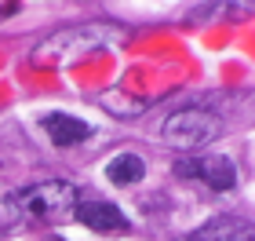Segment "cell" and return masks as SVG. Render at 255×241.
Segmentation results:
<instances>
[{
	"instance_id": "obj_9",
	"label": "cell",
	"mask_w": 255,
	"mask_h": 241,
	"mask_svg": "<svg viewBox=\"0 0 255 241\" xmlns=\"http://www.w3.org/2000/svg\"><path fill=\"white\" fill-rule=\"evenodd\" d=\"M223 15H226V22H245L255 15V0H226Z\"/></svg>"
},
{
	"instance_id": "obj_8",
	"label": "cell",
	"mask_w": 255,
	"mask_h": 241,
	"mask_svg": "<svg viewBox=\"0 0 255 241\" xmlns=\"http://www.w3.org/2000/svg\"><path fill=\"white\" fill-rule=\"evenodd\" d=\"M106 176H110V183H117V187H131V183H138L146 176V161L138 154H117L110 161Z\"/></svg>"
},
{
	"instance_id": "obj_5",
	"label": "cell",
	"mask_w": 255,
	"mask_h": 241,
	"mask_svg": "<svg viewBox=\"0 0 255 241\" xmlns=\"http://www.w3.org/2000/svg\"><path fill=\"white\" fill-rule=\"evenodd\" d=\"M73 216L91 231H102V234H113V231H128V216L117 209V205L102 201V198H77L73 205Z\"/></svg>"
},
{
	"instance_id": "obj_4",
	"label": "cell",
	"mask_w": 255,
	"mask_h": 241,
	"mask_svg": "<svg viewBox=\"0 0 255 241\" xmlns=\"http://www.w3.org/2000/svg\"><path fill=\"white\" fill-rule=\"evenodd\" d=\"M99 40H102V33H99L95 26H73V29H62V33H55L48 44H40L37 62H69V59H77V55L91 51Z\"/></svg>"
},
{
	"instance_id": "obj_7",
	"label": "cell",
	"mask_w": 255,
	"mask_h": 241,
	"mask_svg": "<svg viewBox=\"0 0 255 241\" xmlns=\"http://www.w3.org/2000/svg\"><path fill=\"white\" fill-rule=\"evenodd\" d=\"M40 124L55 146H77L91 135V124H84L80 117H69V113H48Z\"/></svg>"
},
{
	"instance_id": "obj_2",
	"label": "cell",
	"mask_w": 255,
	"mask_h": 241,
	"mask_svg": "<svg viewBox=\"0 0 255 241\" xmlns=\"http://www.w3.org/2000/svg\"><path fill=\"white\" fill-rule=\"evenodd\" d=\"M223 135V121L215 117L212 110L190 106V110H175L164 121V143L182 146V150H197V146H208L212 139Z\"/></svg>"
},
{
	"instance_id": "obj_6",
	"label": "cell",
	"mask_w": 255,
	"mask_h": 241,
	"mask_svg": "<svg viewBox=\"0 0 255 241\" xmlns=\"http://www.w3.org/2000/svg\"><path fill=\"white\" fill-rule=\"evenodd\" d=\"M175 241H255V223L237 220V216H219V220H208Z\"/></svg>"
},
{
	"instance_id": "obj_1",
	"label": "cell",
	"mask_w": 255,
	"mask_h": 241,
	"mask_svg": "<svg viewBox=\"0 0 255 241\" xmlns=\"http://www.w3.org/2000/svg\"><path fill=\"white\" fill-rule=\"evenodd\" d=\"M77 198L80 194H77V187L69 179H48V183L26 187V190H18L15 198H7L4 205H0V220L15 223V227L51 223V220H59L62 212H73Z\"/></svg>"
},
{
	"instance_id": "obj_3",
	"label": "cell",
	"mask_w": 255,
	"mask_h": 241,
	"mask_svg": "<svg viewBox=\"0 0 255 241\" xmlns=\"http://www.w3.org/2000/svg\"><path fill=\"white\" fill-rule=\"evenodd\" d=\"M175 176L182 179H197L212 190H230L237 183V168L230 165L226 157H215V154H201V157H182L175 161Z\"/></svg>"
}]
</instances>
